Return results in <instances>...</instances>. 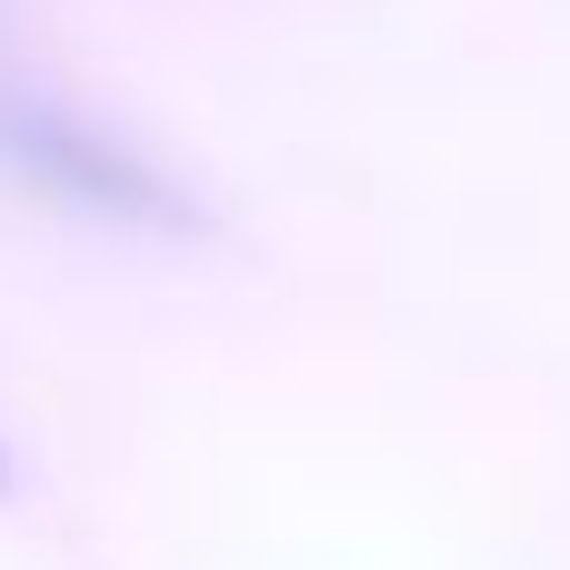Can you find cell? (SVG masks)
Instances as JSON below:
<instances>
[{"instance_id": "6da1fadb", "label": "cell", "mask_w": 570, "mask_h": 570, "mask_svg": "<svg viewBox=\"0 0 570 570\" xmlns=\"http://www.w3.org/2000/svg\"><path fill=\"white\" fill-rule=\"evenodd\" d=\"M0 190L70 220V230H100V240H180L200 230V200L170 180L160 150H140L130 130H110L90 100H70L10 30L0 10Z\"/></svg>"}, {"instance_id": "7a4b0ae2", "label": "cell", "mask_w": 570, "mask_h": 570, "mask_svg": "<svg viewBox=\"0 0 570 570\" xmlns=\"http://www.w3.org/2000/svg\"><path fill=\"white\" fill-rule=\"evenodd\" d=\"M0 491H10V451H0Z\"/></svg>"}]
</instances>
